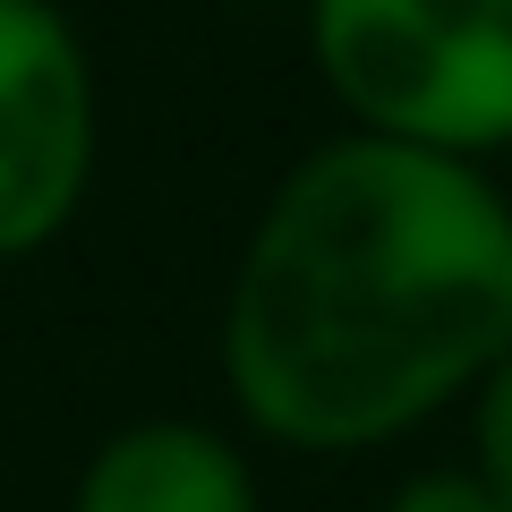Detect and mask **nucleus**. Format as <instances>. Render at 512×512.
<instances>
[{"label": "nucleus", "instance_id": "20e7f679", "mask_svg": "<svg viewBox=\"0 0 512 512\" xmlns=\"http://www.w3.org/2000/svg\"><path fill=\"white\" fill-rule=\"evenodd\" d=\"M60 512H265V487L239 427L154 410V419H120L77 461Z\"/></svg>", "mask_w": 512, "mask_h": 512}, {"label": "nucleus", "instance_id": "39448f33", "mask_svg": "<svg viewBox=\"0 0 512 512\" xmlns=\"http://www.w3.org/2000/svg\"><path fill=\"white\" fill-rule=\"evenodd\" d=\"M461 419H470V453L461 461H470V470L487 478V495L512 512V350L478 376V393L461 402Z\"/></svg>", "mask_w": 512, "mask_h": 512}, {"label": "nucleus", "instance_id": "423d86ee", "mask_svg": "<svg viewBox=\"0 0 512 512\" xmlns=\"http://www.w3.org/2000/svg\"><path fill=\"white\" fill-rule=\"evenodd\" d=\"M376 512H504V504L487 495V478H478L470 461H427V470L393 478Z\"/></svg>", "mask_w": 512, "mask_h": 512}, {"label": "nucleus", "instance_id": "f03ea898", "mask_svg": "<svg viewBox=\"0 0 512 512\" xmlns=\"http://www.w3.org/2000/svg\"><path fill=\"white\" fill-rule=\"evenodd\" d=\"M342 128L487 163L512 154V0H299Z\"/></svg>", "mask_w": 512, "mask_h": 512}, {"label": "nucleus", "instance_id": "7ed1b4c3", "mask_svg": "<svg viewBox=\"0 0 512 512\" xmlns=\"http://www.w3.org/2000/svg\"><path fill=\"white\" fill-rule=\"evenodd\" d=\"M103 171V77L60 0H0V265L77 231Z\"/></svg>", "mask_w": 512, "mask_h": 512}, {"label": "nucleus", "instance_id": "f257e3e1", "mask_svg": "<svg viewBox=\"0 0 512 512\" xmlns=\"http://www.w3.org/2000/svg\"><path fill=\"white\" fill-rule=\"evenodd\" d=\"M512 350V197L487 163L333 128L256 205L214 316L239 436L393 453Z\"/></svg>", "mask_w": 512, "mask_h": 512}]
</instances>
